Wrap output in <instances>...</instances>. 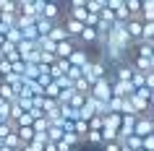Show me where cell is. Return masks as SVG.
<instances>
[{
	"instance_id": "obj_1",
	"label": "cell",
	"mask_w": 154,
	"mask_h": 151,
	"mask_svg": "<svg viewBox=\"0 0 154 151\" xmlns=\"http://www.w3.org/2000/svg\"><path fill=\"white\" fill-rule=\"evenodd\" d=\"M112 83H115V76H107V78L97 81V83L91 86V96L99 99V102H110V99H112Z\"/></svg>"
},
{
	"instance_id": "obj_2",
	"label": "cell",
	"mask_w": 154,
	"mask_h": 151,
	"mask_svg": "<svg viewBox=\"0 0 154 151\" xmlns=\"http://www.w3.org/2000/svg\"><path fill=\"white\" fill-rule=\"evenodd\" d=\"M60 24L65 26V32H68V37H71L73 42H79V39H81L84 29H86V24L76 21V18H71V16H63V21H60Z\"/></svg>"
},
{
	"instance_id": "obj_3",
	"label": "cell",
	"mask_w": 154,
	"mask_h": 151,
	"mask_svg": "<svg viewBox=\"0 0 154 151\" xmlns=\"http://www.w3.org/2000/svg\"><path fill=\"white\" fill-rule=\"evenodd\" d=\"M144 18H131L128 24H125V29H128V37L133 39V44H138V42H144Z\"/></svg>"
},
{
	"instance_id": "obj_4",
	"label": "cell",
	"mask_w": 154,
	"mask_h": 151,
	"mask_svg": "<svg viewBox=\"0 0 154 151\" xmlns=\"http://www.w3.org/2000/svg\"><path fill=\"white\" fill-rule=\"evenodd\" d=\"M65 16V8H60V3H42V18L57 21Z\"/></svg>"
},
{
	"instance_id": "obj_5",
	"label": "cell",
	"mask_w": 154,
	"mask_h": 151,
	"mask_svg": "<svg viewBox=\"0 0 154 151\" xmlns=\"http://www.w3.org/2000/svg\"><path fill=\"white\" fill-rule=\"evenodd\" d=\"M136 135H138V138H149V135H154V122L149 120V115H138Z\"/></svg>"
},
{
	"instance_id": "obj_6",
	"label": "cell",
	"mask_w": 154,
	"mask_h": 151,
	"mask_svg": "<svg viewBox=\"0 0 154 151\" xmlns=\"http://www.w3.org/2000/svg\"><path fill=\"white\" fill-rule=\"evenodd\" d=\"M133 76H136V68H133V63H120L115 65V81H133Z\"/></svg>"
},
{
	"instance_id": "obj_7",
	"label": "cell",
	"mask_w": 154,
	"mask_h": 151,
	"mask_svg": "<svg viewBox=\"0 0 154 151\" xmlns=\"http://www.w3.org/2000/svg\"><path fill=\"white\" fill-rule=\"evenodd\" d=\"M79 42H81V44H89V47H99V32H97V29H91V26H86Z\"/></svg>"
},
{
	"instance_id": "obj_8",
	"label": "cell",
	"mask_w": 154,
	"mask_h": 151,
	"mask_svg": "<svg viewBox=\"0 0 154 151\" xmlns=\"http://www.w3.org/2000/svg\"><path fill=\"white\" fill-rule=\"evenodd\" d=\"M133 55H136V57H146V60H152V57H154V42H149V39L138 42Z\"/></svg>"
},
{
	"instance_id": "obj_9",
	"label": "cell",
	"mask_w": 154,
	"mask_h": 151,
	"mask_svg": "<svg viewBox=\"0 0 154 151\" xmlns=\"http://www.w3.org/2000/svg\"><path fill=\"white\" fill-rule=\"evenodd\" d=\"M60 24V21H50V18H37V32H39V39L42 37H50L52 29Z\"/></svg>"
},
{
	"instance_id": "obj_10",
	"label": "cell",
	"mask_w": 154,
	"mask_h": 151,
	"mask_svg": "<svg viewBox=\"0 0 154 151\" xmlns=\"http://www.w3.org/2000/svg\"><path fill=\"white\" fill-rule=\"evenodd\" d=\"M50 39L55 42V44H63V42H68L71 37H68V32H65V26H63V24H57L55 29H52V34H50Z\"/></svg>"
},
{
	"instance_id": "obj_11",
	"label": "cell",
	"mask_w": 154,
	"mask_h": 151,
	"mask_svg": "<svg viewBox=\"0 0 154 151\" xmlns=\"http://www.w3.org/2000/svg\"><path fill=\"white\" fill-rule=\"evenodd\" d=\"M123 128V115H107L105 117V130H118Z\"/></svg>"
},
{
	"instance_id": "obj_12",
	"label": "cell",
	"mask_w": 154,
	"mask_h": 151,
	"mask_svg": "<svg viewBox=\"0 0 154 151\" xmlns=\"http://www.w3.org/2000/svg\"><path fill=\"white\" fill-rule=\"evenodd\" d=\"M86 8H89V13L102 16V11L107 8V0H86Z\"/></svg>"
},
{
	"instance_id": "obj_13",
	"label": "cell",
	"mask_w": 154,
	"mask_h": 151,
	"mask_svg": "<svg viewBox=\"0 0 154 151\" xmlns=\"http://www.w3.org/2000/svg\"><path fill=\"white\" fill-rule=\"evenodd\" d=\"M60 94H63V86H60L57 81H52V83L45 89V96H47V99H60Z\"/></svg>"
},
{
	"instance_id": "obj_14",
	"label": "cell",
	"mask_w": 154,
	"mask_h": 151,
	"mask_svg": "<svg viewBox=\"0 0 154 151\" xmlns=\"http://www.w3.org/2000/svg\"><path fill=\"white\" fill-rule=\"evenodd\" d=\"M37 44H39V50L42 52H52V55H57V44L52 39H50V37H42L39 42H37Z\"/></svg>"
},
{
	"instance_id": "obj_15",
	"label": "cell",
	"mask_w": 154,
	"mask_h": 151,
	"mask_svg": "<svg viewBox=\"0 0 154 151\" xmlns=\"http://www.w3.org/2000/svg\"><path fill=\"white\" fill-rule=\"evenodd\" d=\"M5 39H8L11 44H16V47H18V44L24 42V34H21V29H18V26H13V29H11V32L5 34Z\"/></svg>"
},
{
	"instance_id": "obj_16",
	"label": "cell",
	"mask_w": 154,
	"mask_h": 151,
	"mask_svg": "<svg viewBox=\"0 0 154 151\" xmlns=\"http://www.w3.org/2000/svg\"><path fill=\"white\" fill-rule=\"evenodd\" d=\"M0 13H18V3H13V0H0Z\"/></svg>"
},
{
	"instance_id": "obj_17",
	"label": "cell",
	"mask_w": 154,
	"mask_h": 151,
	"mask_svg": "<svg viewBox=\"0 0 154 151\" xmlns=\"http://www.w3.org/2000/svg\"><path fill=\"white\" fill-rule=\"evenodd\" d=\"M73 89H76L79 94H84V96H89V94H91V83H89V81H86V78L76 81V86H73Z\"/></svg>"
},
{
	"instance_id": "obj_18",
	"label": "cell",
	"mask_w": 154,
	"mask_h": 151,
	"mask_svg": "<svg viewBox=\"0 0 154 151\" xmlns=\"http://www.w3.org/2000/svg\"><path fill=\"white\" fill-rule=\"evenodd\" d=\"M84 143H99V146H105V138H102V130H91L86 138H84Z\"/></svg>"
},
{
	"instance_id": "obj_19",
	"label": "cell",
	"mask_w": 154,
	"mask_h": 151,
	"mask_svg": "<svg viewBox=\"0 0 154 151\" xmlns=\"http://www.w3.org/2000/svg\"><path fill=\"white\" fill-rule=\"evenodd\" d=\"M125 146H128V149H133V151H141V149H144V138H138V135H131L128 141H125Z\"/></svg>"
},
{
	"instance_id": "obj_20",
	"label": "cell",
	"mask_w": 154,
	"mask_h": 151,
	"mask_svg": "<svg viewBox=\"0 0 154 151\" xmlns=\"http://www.w3.org/2000/svg\"><path fill=\"white\" fill-rule=\"evenodd\" d=\"M65 143H68V146H79V143H84V138L79 133H73V130H68V133H65V138H63Z\"/></svg>"
},
{
	"instance_id": "obj_21",
	"label": "cell",
	"mask_w": 154,
	"mask_h": 151,
	"mask_svg": "<svg viewBox=\"0 0 154 151\" xmlns=\"http://www.w3.org/2000/svg\"><path fill=\"white\" fill-rule=\"evenodd\" d=\"M102 151H123V143H118V141L105 143V146H102Z\"/></svg>"
},
{
	"instance_id": "obj_22",
	"label": "cell",
	"mask_w": 154,
	"mask_h": 151,
	"mask_svg": "<svg viewBox=\"0 0 154 151\" xmlns=\"http://www.w3.org/2000/svg\"><path fill=\"white\" fill-rule=\"evenodd\" d=\"M144 149H146V151H154V135L144 138Z\"/></svg>"
},
{
	"instance_id": "obj_23",
	"label": "cell",
	"mask_w": 154,
	"mask_h": 151,
	"mask_svg": "<svg viewBox=\"0 0 154 151\" xmlns=\"http://www.w3.org/2000/svg\"><path fill=\"white\" fill-rule=\"evenodd\" d=\"M146 89H152V91H154V73L146 76Z\"/></svg>"
},
{
	"instance_id": "obj_24",
	"label": "cell",
	"mask_w": 154,
	"mask_h": 151,
	"mask_svg": "<svg viewBox=\"0 0 154 151\" xmlns=\"http://www.w3.org/2000/svg\"><path fill=\"white\" fill-rule=\"evenodd\" d=\"M45 151H60V149H57V143H47V146H45Z\"/></svg>"
},
{
	"instance_id": "obj_25",
	"label": "cell",
	"mask_w": 154,
	"mask_h": 151,
	"mask_svg": "<svg viewBox=\"0 0 154 151\" xmlns=\"http://www.w3.org/2000/svg\"><path fill=\"white\" fill-rule=\"evenodd\" d=\"M149 107H152V110H154V94H152V99H149Z\"/></svg>"
},
{
	"instance_id": "obj_26",
	"label": "cell",
	"mask_w": 154,
	"mask_h": 151,
	"mask_svg": "<svg viewBox=\"0 0 154 151\" xmlns=\"http://www.w3.org/2000/svg\"><path fill=\"white\" fill-rule=\"evenodd\" d=\"M3 44H5V37H3V34H0V47H3Z\"/></svg>"
},
{
	"instance_id": "obj_27",
	"label": "cell",
	"mask_w": 154,
	"mask_h": 151,
	"mask_svg": "<svg viewBox=\"0 0 154 151\" xmlns=\"http://www.w3.org/2000/svg\"><path fill=\"white\" fill-rule=\"evenodd\" d=\"M3 83H5V78H3V76H0V86H3Z\"/></svg>"
},
{
	"instance_id": "obj_28",
	"label": "cell",
	"mask_w": 154,
	"mask_h": 151,
	"mask_svg": "<svg viewBox=\"0 0 154 151\" xmlns=\"http://www.w3.org/2000/svg\"><path fill=\"white\" fill-rule=\"evenodd\" d=\"M123 151H133V149H128V146H123Z\"/></svg>"
}]
</instances>
